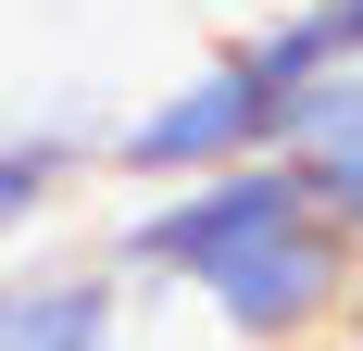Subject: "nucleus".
Returning a JSON list of instances; mask_svg holds the SVG:
<instances>
[{"label":"nucleus","mask_w":363,"mask_h":351,"mask_svg":"<svg viewBox=\"0 0 363 351\" xmlns=\"http://www.w3.org/2000/svg\"><path fill=\"white\" fill-rule=\"evenodd\" d=\"M276 126H289V88H263L238 50H213L201 75L150 88V101L101 139V163L125 176V188H163V176H201V163H238V151H276Z\"/></svg>","instance_id":"obj_1"},{"label":"nucleus","mask_w":363,"mask_h":351,"mask_svg":"<svg viewBox=\"0 0 363 351\" xmlns=\"http://www.w3.org/2000/svg\"><path fill=\"white\" fill-rule=\"evenodd\" d=\"M125 276L113 264H13L0 276V351H113Z\"/></svg>","instance_id":"obj_2"},{"label":"nucleus","mask_w":363,"mask_h":351,"mask_svg":"<svg viewBox=\"0 0 363 351\" xmlns=\"http://www.w3.org/2000/svg\"><path fill=\"white\" fill-rule=\"evenodd\" d=\"M88 176H101V139L88 126H0V251L38 239Z\"/></svg>","instance_id":"obj_3"},{"label":"nucleus","mask_w":363,"mask_h":351,"mask_svg":"<svg viewBox=\"0 0 363 351\" xmlns=\"http://www.w3.org/2000/svg\"><path fill=\"white\" fill-rule=\"evenodd\" d=\"M301 176H313V201L351 226V251H363V139H338V151H301Z\"/></svg>","instance_id":"obj_4"}]
</instances>
